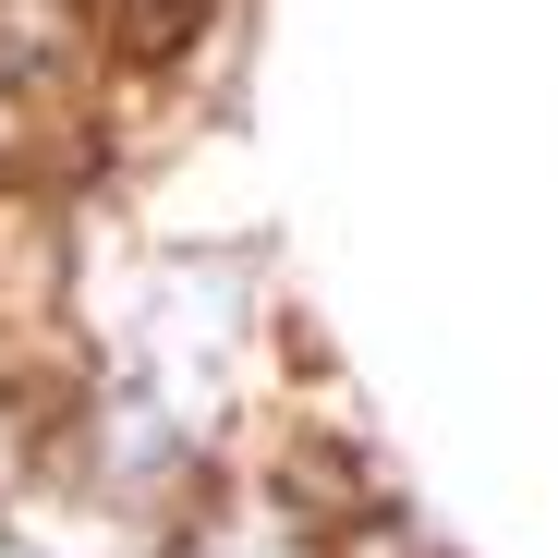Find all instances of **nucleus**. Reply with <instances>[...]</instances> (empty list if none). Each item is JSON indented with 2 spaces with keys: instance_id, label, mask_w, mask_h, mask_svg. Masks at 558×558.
Segmentation results:
<instances>
[{
  "instance_id": "nucleus-1",
  "label": "nucleus",
  "mask_w": 558,
  "mask_h": 558,
  "mask_svg": "<svg viewBox=\"0 0 558 558\" xmlns=\"http://www.w3.org/2000/svg\"><path fill=\"white\" fill-rule=\"evenodd\" d=\"M195 25H207V0H122V49H146V61L182 49Z\"/></svg>"
},
{
  "instance_id": "nucleus-2",
  "label": "nucleus",
  "mask_w": 558,
  "mask_h": 558,
  "mask_svg": "<svg viewBox=\"0 0 558 558\" xmlns=\"http://www.w3.org/2000/svg\"><path fill=\"white\" fill-rule=\"evenodd\" d=\"M340 558H437V546H425V534H401V522H352V534H340Z\"/></svg>"
}]
</instances>
